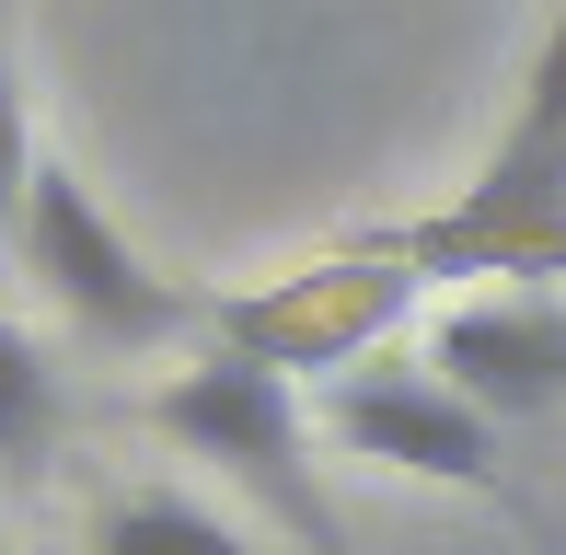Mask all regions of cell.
<instances>
[{
	"label": "cell",
	"mask_w": 566,
	"mask_h": 555,
	"mask_svg": "<svg viewBox=\"0 0 566 555\" xmlns=\"http://www.w3.org/2000/svg\"><path fill=\"white\" fill-rule=\"evenodd\" d=\"M150 428H163V440H186L197 463H220L231 486H254L301 555H358L347 521L324 510V486H313V417H301L290 370L243 359V347H197V359L150 394Z\"/></svg>",
	"instance_id": "1"
},
{
	"label": "cell",
	"mask_w": 566,
	"mask_h": 555,
	"mask_svg": "<svg viewBox=\"0 0 566 555\" xmlns=\"http://www.w3.org/2000/svg\"><path fill=\"white\" fill-rule=\"evenodd\" d=\"M12 243H23V266L46 278V301H59L93 347H174V336L209 324V301H186L139 243H127V220L82 186V163H35Z\"/></svg>",
	"instance_id": "2"
},
{
	"label": "cell",
	"mask_w": 566,
	"mask_h": 555,
	"mask_svg": "<svg viewBox=\"0 0 566 555\" xmlns=\"http://www.w3.org/2000/svg\"><path fill=\"white\" fill-rule=\"evenodd\" d=\"M313 428L347 451V463H381V474H417V486H462V498H497V428L462 406L451 383L428 370H336L324 383Z\"/></svg>",
	"instance_id": "3"
},
{
	"label": "cell",
	"mask_w": 566,
	"mask_h": 555,
	"mask_svg": "<svg viewBox=\"0 0 566 555\" xmlns=\"http://www.w3.org/2000/svg\"><path fill=\"white\" fill-rule=\"evenodd\" d=\"M405 301H417V278L394 255H358V266L277 278L266 301H209V324H220V347H243V359H266V370H358V347H370Z\"/></svg>",
	"instance_id": "4"
},
{
	"label": "cell",
	"mask_w": 566,
	"mask_h": 555,
	"mask_svg": "<svg viewBox=\"0 0 566 555\" xmlns=\"http://www.w3.org/2000/svg\"><path fill=\"white\" fill-rule=\"evenodd\" d=\"M428 383H451L485 428L509 417H555L566 406V301L544 290H497V301H451L428 324Z\"/></svg>",
	"instance_id": "5"
},
{
	"label": "cell",
	"mask_w": 566,
	"mask_h": 555,
	"mask_svg": "<svg viewBox=\"0 0 566 555\" xmlns=\"http://www.w3.org/2000/svg\"><path fill=\"white\" fill-rule=\"evenodd\" d=\"M485 174H521V186H566V12L544 23V46H532V82H521V105H509L497 150H485Z\"/></svg>",
	"instance_id": "6"
},
{
	"label": "cell",
	"mask_w": 566,
	"mask_h": 555,
	"mask_svg": "<svg viewBox=\"0 0 566 555\" xmlns=\"http://www.w3.org/2000/svg\"><path fill=\"white\" fill-rule=\"evenodd\" d=\"M93 555H254L243 521H220L209 498H174V486H127L105 510V533H93Z\"/></svg>",
	"instance_id": "7"
},
{
	"label": "cell",
	"mask_w": 566,
	"mask_h": 555,
	"mask_svg": "<svg viewBox=\"0 0 566 555\" xmlns=\"http://www.w3.org/2000/svg\"><path fill=\"white\" fill-rule=\"evenodd\" d=\"M46 440H59V370H46V347L23 336L12 313H0V474H35Z\"/></svg>",
	"instance_id": "8"
},
{
	"label": "cell",
	"mask_w": 566,
	"mask_h": 555,
	"mask_svg": "<svg viewBox=\"0 0 566 555\" xmlns=\"http://www.w3.org/2000/svg\"><path fill=\"white\" fill-rule=\"evenodd\" d=\"M35 128H23V82H12V35H0V232H23V186H35Z\"/></svg>",
	"instance_id": "9"
}]
</instances>
